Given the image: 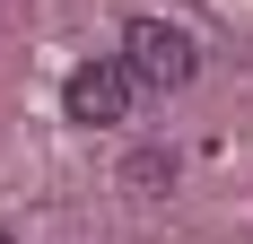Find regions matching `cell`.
Returning a JSON list of instances; mask_svg holds the SVG:
<instances>
[{"label":"cell","mask_w":253,"mask_h":244,"mask_svg":"<svg viewBox=\"0 0 253 244\" xmlns=\"http://www.w3.org/2000/svg\"><path fill=\"white\" fill-rule=\"evenodd\" d=\"M131 61H79L70 79H61V114L70 122H123L131 114Z\"/></svg>","instance_id":"cell-2"},{"label":"cell","mask_w":253,"mask_h":244,"mask_svg":"<svg viewBox=\"0 0 253 244\" xmlns=\"http://www.w3.org/2000/svg\"><path fill=\"white\" fill-rule=\"evenodd\" d=\"M0 244H9V236H0Z\"/></svg>","instance_id":"cell-4"},{"label":"cell","mask_w":253,"mask_h":244,"mask_svg":"<svg viewBox=\"0 0 253 244\" xmlns=\"http://www.w3.org/2000/svg\"><path fill=\"white\" fill-rule=\"evenodd\" d=\"M123 174H131V183H175V157H166V148H140Z\"/></svg>","instance_id":"cell-3"},{"label":"cell","mask_w":253,"mask_h":244,"mask_svg":"<svg viewBox=\"0 0 253 244\" xmlns=\"http://www.w3.org/2000/svg\"><path fill=\"white\" fill-rule=\"evenodd\" d=\"M123 61H131V79H149V87H192V79H201V44H192L183 26H166V18H131L123 26Z\"/></svg>","instance_id":"cell-1"}]
</instances>
